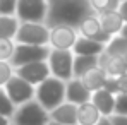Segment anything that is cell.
I'll list each match as a JSON object with an SVG mask.
<instances>
[{"instance_id": "1", "label": "cell", "mask_w": 127, "mask_h": 125, "mask_svg": "<svg viewBox=\"0 0 127 125\" xmlns=\"http://www.w3.org/2000/svg\"><path fill=\"white\" fill-rule=\"evenodd\" d=\"M96 14L89 0H48L46 24H70L77 27L86 17Z\"/></svg>"}, {"instance_id": "2", "label": "cell", "mask_w": 127, "mask_h": 125, "mask_svg": "<svg viewBox=\"0 0 127 125\" xmlns=\"http://www.w3.org/2000/svg\"><path fill=\"white\" fill-rule=\"evenodd\" d=\"M65 81L50 75L48 79H45L43 82L36 86V100L43 104V108H46L48 111H52L53 108H57L60 103L65 101Z\"/></svg>"}, {"instance_id": "3", "label": "cell", "mask_w": 127, "mask_h": 125, "mask_svg": "<svg viewBox=\"0 0 127 125\" xmlns=\"http://www.w3.org/2000/svg\"><path fill=\"white\" fill-rule=\"evenodd\" d=\"M14 125H46L50 122V111L34 98L28 103H22L16 108L12 115Z\"/></svg>"}, {"instance_id": "4", "label": "cell", "mask_w": 127, "mask_h": 125, "mask_svg": "<svg viewBox=\"0 0 127 125\" xmlns=\"http://www.w3.org/2000/svg\"><path fill=\"white\" fill-rule=\"evenodd\" d=\"M14 40L16 43H22V45L50 46V26L46 22H21Z\"/></svg>"}, {"instance_id": "5", "label": "cell", "mask_w": 127, "mask_h": 125, "mask_svg": "<svg viewBox=\"0 0 127 125\" xmlns=\"http://www.w3.org/2000/svg\"><path fill=\"white\" fill-rule=\"evenodd\" d=\"M74 51L72 50H57L52 48L48 55V65L52 75L62 79V81H70L74 77Z\"/></svg>"}, {"instance_id": "6", "label": "cell", "mask_w": 127, "mask_h": 125, "mask_svg": "<svg viewBox=\"0 0 127 125\" xmlns=\"http://www.w3.org/2000/svg\"><path fill=\"white\" fill-rule=\"evenodd\" d=\"M16 16L21 22H46L48 0H17Z\"/></svg>"}, {"instance_id": "7", "label": "cell", "mask_w": 127, "mask_h": 125, "mask_svg": "<svg viewBox=\"0 0 127 125\" xmlns=\"http://www.w3.org/2000/svg\"><path fill=\"white\" fill-rule=\"evenodd\" d=\"M52 48L48 45H22L16 43V51L10 58V63L14 67H21L26 63L38 62V60H48Z\"/></svg>"}, {"instance_id": "8", "label": "cell", "mask_w": 127, "mask_h": 125, "mask_svg": "<svg viewBox=\"0 0 127 125\" xmlns=\"http://www.w3.org/2000/svg\"><path fill=\"white\" fill-rule=\"evenodd\" d=\"M9 98L12 100V103L16 106H19L22 103H28L31 100H34L36 96V86H33L31 82L24 81L22 77H19L17 74L12 75V79L3 86Z\"/></svg>"}, {"instance_id": "9", "label": "cell", "mask_w": 127, "mask_h": 125, "mask_svg": "<svg viewBox=\"0 0 127 125\" xmlns=\"http://www.w3.org/2000/svg\"><path fill=\"white\" fill-rule=\"evenodd\" d=\"M79 38L77 27L70 24H55L50 26V48L57 50H72Z\"/></svg>"}, {"instance_id": "10", "label": "cell", "mask_w": 127, "mask_h": 125, "mask_svg": "<svg viewBox=\"0 0 127 125\" xmlns=\"http://www.w3.org/2000/svg\"><path fill=\"white\" fill-rule=\"evenodd\" d=\"M16 74L22 77L24 81L31 82L33 86H38L40 82H43L45 79H48L52 75L48 60H38V62H31L26 65H21V67H16Z\"/></svg>"}, {"instance_id": "11", "label": "cell", "mask_w": 127, "mask_h": 125, "mask_svg": "<svg viewBox=\"0 0 127 125\" xmlns=\"http://www.w3.org/2000/svg\"><path fill=\"white\" fill-rule=\"evenodd\" d=\"M77 31H79V34H81V36L91 38V40H96V41L105 43V45L110 41V38H112L108 33L103 31V27H101L100 19H98V16H96V14H93V16L86 17L84 21L77 26Z\"/></svg>"}, {"instance_id": "12", "label": "cell", "mask_w": 127, "mask_h": 125, "mask_svg": "<svg viewBox=\"0 0 127 125\" xmlns=\"http://www.w3.org/2000/svg\"><path fill=\"white\" fill-rule=\"evenodd\" d=\"M91 91L84 86V82L79 77H72L65 84V101L74 104H83L86 101H91Z\"/></svg>"}, {"instance_id": "13", "label": "cell", "mask_w": 127, "mask_h": 125, "mask_svg": "<svg viewBox=\"0 0 127 125\" xmlns=\"http://www.w3.org/2000/svg\"><path fill=\"white\" fill-rule=\"evenodd\" d=\"M96 16H98L100 24H101V27H103L105 33H108L110 36L120 34L126 21H124V17L120 16L119 10H105V12H98Z\"/></svg>"}, {"instance_id": "14", "label": "cell", "mask_w": 127, "mask_h": 125, "mask_svg": "<svg viewBox=\"0 0 127 125\" xmlns=\"http://www.w3.org/2000/svg\"><path fill=\"white\" fill-rule=\"evenodd\" d=\"M91 101L95 103V106L100 110V113L103 117H112L115 113V94L106 91L105 87H101L98 91H93Z\"/></svg>"}, {"instance_id": "15", "label": "cell", "mask_w": 127, "mask_h": 125, "mask_svg": "<svg viewBox=\"0 0 127 125\" xmlns=\"http://www.w3.org/2000/svg\"><path fill=\"white\" fill-rule=\"evenodd\" d=\"M50 118L64 125H77V104L64 101L50 111Z\"/></svg>"}, {"instance_id": "16", "label": "cell", "mask_w": 127, "mask_h": 125, "mask_svg": "<svg viewBox=\"0 0 127 125\" xmlns=\"http://www.w3.org/2000/svg\"><path fill=\"white\" fill-rule=\"evenodd\" d=\"M72 51H74V55H101L105 51V43H100L96 40L79 34L76 45L72 46Z\"/></svg>"}, {"instance_id": "17", "label": "cell", "mask_w": 127, "mask_h": 125, "mask_svg": "<svg viewBox=\"0 0 127 125\" xmlns=\"http://www.w3.org/2000/svg\"><path fill=\"white\" fill-rule=\"evenodd\" d=\"M103 115L95 106L93 101H86L83 104H77V125H96L98 120Z\"/></svg>"}, {"instance_id": "18", "label": "cell", "mask_w": 127, "mask_h": 125, "mask_svg": "<svg viewBox=\"0 0 127 125\" xmlns=\"http://www.w3.org/2000/svg\"><path fill=\"white\" fill-rule=\"evenodd\" d=\"M106 72L105 69H101L100 65L98 67H95V69H91L89 72H86L83 77H79L83 82H84V86L93 93V91H98V89H101L103 86H105L106 82Z\"/></svg>"}, {"instance_id": "19", "label": "cell", "mask_w": 127, "mask_h": 125, "mask_svg": "<svg viewBox=\"0 0 127 125\" xmlns=\"http://www.w3.org/2000/svg\"><path fill=\"white\" fill-rule=\"evenodd\" d=\"M100 55H76L74 57V77H83L86 72L98 67Z\"/></svg>"}, {"instance_id": "20", "label": "cell", "mask_w": 127, "mask_h": 125, "mask_svg": "<svg viewBox=\"0 0 127 125\" xmlns=\"http://www.w3.org/2000/svg\"><path fill=\"white\" fill-rule=\"evenodd\" d=\"M127 51V38L122 34H115L110 38V41L105 45V53L113 57V58H120Z\"/></svg>"}, {"instance_id": "21", "label": "cell", "mask_w": 127, "mask_h": 125, "mask_svg": "<svg viewBox=\"0 0 127 125\" xmlns=\"http://www.w3.org/2000/svg\"><path fill=\"white\" fill-rule=\"evenodd\" d=\"M21 21L17 16H0V38H16Z\"/></svg>"}, {"instance_id": "22", "label": "cell", "mask_w": 127, "mask_h": 125, "mask_svg": "<svg viewBox=\"0 0 127 125\" xmlns=\"http://www.w3.org/2000/svg\"><path fill=\"white\" fill-rule=\"evenodd\" d=\"M16 108H17V106L12 103V100L9 98V94H7V91H5V87H3V86H0V115L12 118V115H14Z\"/></svg>"}, {"instance_id": "23", "label": "cell", "mask_w": 127, "mask_h": 125, "mask_svg": "<svg viewBox=\"0 0 127 125\" xmlns=\"http://www.w3.org/2000/svg\"><path fill=\"white\" fill-rule=\"evenodd\" d=\"M16 51V40L0 38V60H10Z\"/></svg>"}, {"instance_id": "24", "label": "cell", "mask_w": 127, "mask_h": 125, "mask_svg": "<svg viewBox=\"0 0 127 125\" xmlns=\"http://www.w3.org/2000/svg\"><path fill=\"white\" fill-rule=\"evenodd\" d=\"M93 10L98 12H105V10H117L120 5V0H89Z\"/></svg>"}, {"instance_id": "25", "label": "cell", "mask_w": 127, "mask_h": 125, "mask_svg": "<svg viewBox=\"0 0 127 125\" xmlns=\"http://www.w3.org/2000/svg\"><path fill=\"white\" fill-rule=\"evenodd\" d=\"M16 74V67L10 60H0V86H5Z\"/></svg>"}, {"instance_id": "26", "label": "cell", "mask_w": 127, "mask_h": 125, "mask_svg": "<svg viewBox=\"0 0 127 125\" xmlns=\"http://www.w3.org/2000/svg\"><path fill=\"white\" fill-rule=\"evenodd\" d=\"M115 115L127 117V93H119L115 96Z\"/></svg>"}, {"instance_id": "27", "label": "cell", "mask_w": 127, "mask_h": 125, "mask_svg": "<svg viewBox=\"0 0 127 125\" xmlns=\"http://www.w3.org/2000/svg\"><path fill=\"white\" fill-rule=\"evenodd\" d=\"M17 0H0V16H16Z\"/></svg>"}, {"instance_id": "28", "label": "cell", "mask_w": 127, "mask_h": 125, "mask_svg": "<svg viewBox=\"0 0 127 125\" xmlns=\"http://www.w3.org/2000/svg\"><path fill=\"white\" fill-rule=\"evenodd\" d=\"M105 87L106 91H110V93H113L115 96L120 93L119 91V84H117V77H106V82H105Z\"/></svg>"}, {"instance_id": "29", "label": "cell", "mask_w": 127, "mask_h": 125, "mask_svg": "<svg viewBox=\"0 0 127 125\" xmlns=\"http://www.w3.org/2000/svg\"><path fill=\"white\" fill-rule=\"evenodd\" d=\"M117 84H119V91L120 93H127V72L117 77Z\"/></svg>"}, {"instance_id": "30", "label": "cell", "mask_w": 127, "mask_h": 125, "mask_svg": "<svg viewBox=\"0 0 127 125\" xmlns=\"http://www.w3.org/2000/svg\"><path fill=\"white\" fill-rule=\"evenodd\" d=\"M110 120H112V125H127V117L126 115H112L110 117Z\"/></svg>"}, {"instance_id": "31", "label": "cell", "mask_w": 127, "mask_h": 125, "mask_svg": "<svg viewBox=\"0 0 127 125\" xmlns=\"http://www.w3.org/2000/svg\"><path fill=\"white\" fill-rule=\"evenodd\" d=\"M119 12H120V16L124 17V21L127 22V0L126 2H120V5H119V9H117Z\"/></svg>"}, {"instance_id": "32", "label": "cell", "mask_w": 127, "mask_h": 125, "mask_svg": "<svg viewBox=\"0 0 127 125\" xmlns=\"http://www.w3.org/2000/svg\"><path fill=\"white\" fill-rule=\"evenodd\" d=\"M96 125H112V120H110V117H101Z\"/></svg>"}, {"instance_id": "33", "label": "cell", "mask_w": 127, "mask_h": 125, "mask_svg": "<svg viewBox=\"0 0 127 125\" xmlns=\"http://www.w3.org/2000/svg\"><path fill=\"white\" fill-rule=\"evenodd\" d=\"M0 125H12V120H10L9 117H3V115H0Z\"/></svg>"}, {"instance_id": "34", "label": "cell", "mask_w": 127, "mask_h": 125, "mask_svg": "<svg viewBox=\"0 0 127 125\" xmlns=\"http://www.w3.org/2000/svg\"><path fill=\"white\" fill-rule=\"evenodd\" d=\"M119 60L124 63V67H126V72H127V51L124 53V55H122V57H120V58H119Z\"/></svg>"}, {"instance_id": "35", "label": "cell", "mask_w": 127, "mask_h": 125, "mask_svg": "<svg viewBox=\"0 0 127 125\" xmlns=\"http://www.w3.org/2000/svg\"><path fill=\"white\" fill-rule=\"evenodd\" d=\"M120 34H122L124 38H127V22L124 24V27H122V31H120Z\"/></svg>"}, {"instance_id": "36", "label": "cell", "mask_w": 127, "mask_h": 125, "mask_svg": "<svg viewBox=\"0 0 127 125\" xmlns=\"http://www.w3.org/2000/svg\"><path fill=\"white\" fill-rule=\"evenodd\" d=\"M46 125H64V124H60V122H55V120H52V118H50V122H48Z\"/></svg>"}, {"instance_id": "37", "label": "cell", "mask_w": 127, "mask_h": 125, "mask_svg": "<svg viewBox=\"0 0 127 125\" xmlns=\"http://www.w3.org/2000/svg\"><path fill=\"white\" fill-rule=\"evenodd\" d=\"M120 2H126V0H120Z\"/></svg>"}, {"instance_id": "38", "label": "cell", "mask_w": 127, "mask_h": 125, "mask_svg": "<svg viewBox=\"0 0 127 125\" xmlns=\"http://www.w3.org/2000/svg\"><path fill=\"white\" fill-rule=\"evenodd\" d=\"M12 125H14V124H12Z\"/></svg>"}]
</instances>
